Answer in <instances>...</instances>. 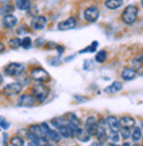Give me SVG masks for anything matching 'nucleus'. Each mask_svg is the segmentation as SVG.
<instances>
[{"label": "nucleus", "instance_id": "nucleus-32", "mask_svg": "<svg viewBox=\"0 0 143 146\" xmlns=\"http://www.w3.org/2000/svg\"><path fill=\"white\" fill-rule=\"evenodd\" d=\"M109 138L111 139L113 143H117L118 141H119V134H118V131H111V134H110Z\"/></svg>", "mask_w": 143, "mask_h": 146}, {"label": "nucleus", "instance_id": "nucleus-14", "mask_svg": "<svg viewBox=\"0 0 143 146\" xmlns=\"http://www.w3.org/2000/svg\"><path fill=\"white\" fill-rule=\"evenodd\" d=\"M121 77L125 81H131L136 77V70L134 68H123L121 72Z\"/></svg>", "mask_w": 143, "mask_h": 146}, {"label": "nucleus", "instance_id": "nucleus-5", "mask_svg": "<svg viewBox=\"0 0 143 146\" xmlns=\"http://www.w3.org/2000/svg\"><path fill=\"white\" fill-rule=\"evenodd\" d=\"M23 88L24 86L20 82H12V84H8L3 88V94L7 97H15L23 92Z\"/></svg>", "mask_w": 143, "mask_h": 146}, {"label": "nucleus", "instance_id": "nucleus-25", "mask_svg": "<svg viewBox=\"0 0 143 146\" xmlns=\"http://www.w3.org/2000/svg\"><path fill=\"white\" fill-rule=\"evenodd\" d=\"M132 138L134 142H138L140 138H142V130H140V127H134V130L131 131V135H130Z\"/></svg>", "mask_w": 143, "mask_h": 146}, {"label": "nucleus", "instance_id": "nucleus-15", "mask_svg": "<svg viewBox=\"0 0 143 146\" xmlns=\"http://www.w3.org/2000/svg\"><path fill=\"white\" fill-rule=\"evenodd\" d=\"M119 126L121 127H134L135 126V119L130 117V115H123L119 119Z\"/></svg>", "mask_w": 143, "mask_h": 146}, {"label": "nucleus", "instance_id": "nucleus-17", "mask_svg": "<svg viewBox=\"0 0 143 146\" xmlns=\"http://www.w3.org/2000/svg\"><path fill=\"white\" fill-rule=\"evenodd\" d=\"M106 123H107L109 129L110 131H118L119 130V121L115 118V117H113V115H109L107 118H106Z\"/></svg>", "mask_w": 143, "mask_h": 146}, {"label": "nucleus", "instance_id": "nucleus-16", "mask_svg": "<svg viewBox=\"0 0 143 146\" xmlns=\"http://www.w3.org/2000/svg\"><path fill=\"white\" fill-rule=\"evenodd\" d=\"M90 133L86 129H81V127H78L77 129V133H76V138L80 141V142H88L90 139Z\"/></svg>", "mask_w": 143, "mask_h": 146}, {"label": "nucleus", "instance_id": "nucleus-21", "mask_svg": "<svg viewBox=\"0 0 143 146\" xmlns=\"http://www.w3.org/2000/svg\"><path fill=\"white\" fill-rule=\"evenodd\" d=\"M15 7L20 11H28L31 7V0H15Z\"/></svg>", "mask_w": 143, "mask_h": 146}, {"label": "nucleus", "instance_id": "nucleus-20", "mask_svg": "<svg viewBox=\"0 0 143 146\" xmlns=\"http://www.w3.org/2000/svg\"><path fill=\"white\" fill-rule=\"evenodd\" d=\"M132 66L138 72H143V52L138 54L136 57L132 58Z\"/></svg>", "mask_w": 143, "mask_h": 146}, {"label": "nucleus", "instance_id": "nucleus-24", "mask_svg": "<svg viewBox=\"0 0 143 146\" xmlns=\"http://www.w3.org/2000/svg\"><path fill=\"white\" fill-rule=\"evenodd\" d=\"M9 143H11L12 146H24L25 145V141H24V138L19 137V135H13V137H11V139H9Z\"/></svg>", "mask_w": 143, "mask_h": 146}, {"label": "nucleus", "instance_id": "nucleus-2", "mask_svg": "<svg viewBox=\"0 0 143 146\" xmlns=\"http://www.w3.org/2000/svg\"><path fill=\"white\" fill-rule=\"evenodd\" d=\"M138 19V7L136 5H127L122 13V21L127 25H132Z\"/></svg>", "mask_w": 143, "mask_h": 146}, {"label": "nucleus", "instance_id": "nucleus-23", "mask_svg": "<svg viewBox=\"0 0 143 146\" xmlns=\"http://www.w3.org/2000/svg\"><path fill=\"white\" fill-rule=\"evenodd\" d=\"M13 9H15V7H13L12 4L5 3V4H3V5H1V8H0V15H1V16L11 15V12H13Z\"/></svg>", "mask_w": 143, "mask_h": 146}, {"label": "nucleus", "instance_id": "nucleus-1", "mask_svg": "<svg viewBox=\"0 0 143 146\" xmlns=\"http://www.w3.org/2000/svg\"><path fill=\"white\" fill-rule=\"evenodd\" d=\"M50 89L49 86H47L43 82H37V84L32 88V94L35 96V98L37 100V102H44L47 100V97L49 96Z\"/></svg>", "mask_w": 143, "mask_h": 146}, {"label": "nucleus", "instance_id": "nucleus-18", "mask_svg": "<svg viewBox=\"0 0 143 146\" xmlns=\"http://www.w3.org/2000/svg\"><path fill=\"white\" fill-rule=\"evenodd\" d=\"M122 89H123L122 82H119V81H114L113 84H110L107 88L105 89V92L109 93V94H114V93H117V92H121Z\"/></svg>", "mask_w": 143, "mask_h": 146}, {"label": "nucleus", "instance_id": "nucleus-35", "mask_svg": "<svg viewBox=\"0 0 143 146\" xmlns=\"http://www.w3.org/2000/svg\"><path fill=\"white\" fill-rule=\"evenodd\" d=\"M25 29H27V28L24 27V25L23 27H20L19 29H17V35H23V32H25Z\"/></svg>", "mask_w": 143, "mask_h": 146}, {"label": "nucleus", "instance_id": "nucleus-12", "mask_svg": "<svg viewBox=\"0 0 143 146\" xmlns=\"http://www.w3.org/2000/svg\"><path fill=\"white\" fill-rule=\"evenodd\" d=\"M1 25H3L4 28H13L17 25V17L16 16H13L11 13V15H5L3 16V19H1Z\"/></svg>", "mask_w": 143, "mask_h": 146}, {"label": "nucleus", "instance_id": "nucleus-6", "mask_svg": "<svg viewBox=\"0 0 143 146\" xmlns=\"http://www.w3.org/2000/svg\"><path fill=\"white\" fill-rule=\"evenodd\" d=\"M41 129H43L44 134H45V137H47L48 139H52V141H54V142H60L61 141V134L58 133V130H53V129H50L49 125H48L47 122H43L41 123Z\"/></svg>", "mask_w": 143, "mask_h": 146}, {"label": "nucleus", "instance_id": "nucleus-9", "mask_svg": "<svg viewBox=\"0 0 143 146\" xmlns=\"http://www.w3.org/2000/svg\"><path fill=\"white\" fill-rule=\"evenodd\" d=\"M48 20L45 16H35L33 19L31 20V27L36 31H40V29H44L47 27Z\"/></svg>", "mask_w": 143, "mask_h": 146}, {"label": "nucleus", "instance_id": "nucleus-30", "mask_svg": "<svg viewBox=\"0 0 143 146\" xmlns=\"http://www.w3.org/2000/svg\"><path fill=\"white\" fill-rule=\"evenodd\" d=\"M97 46H98V42H97V41H93L89 46H86L85 49H82L81 52H80V53H86V52H94V50L97 49Z\"/></svg>", "mask_w": 143, "mask_h": 146}, {"label": "nucleus", "instance_id": "nucleus-33", "mask_svg": "<svg viewBox=\"0 0 143 146\" xmlns=\"http://www.w3.org/2000/svg\"><path fill=\"white\" fill-rule=\"evenodd\" d=\"M84 64H85V65H84V69L85 70H90L93 68V61H92V60H85Z\"/></svg>", "mask_w": 143, "mask_h": 146}, {"label": "nucleus", "instance_id": "nucleus-3", "mask_svg": "<svg viewBox=\"0 0 143 146\" xmlns=\"http://www.w3.org/2000/svg\"><path fill=\"white\" fill-rule=\"evenodd\" d=\"M25 72V66L20 62H9L4 68V73L9 77H19Z\"/></svg>", "mask_w": 143, "mask_h": 146}, {"label": "nucleus", "instance_id": "nucleus-27", "mask_svg": "<svg viewBox=\"0 0 143 146\" xmlns=\"http://www.w3.org/2000/svg\"><path fill=\"white\" fill-rule=\"evenodd\" d=\"M106 58H107V53H106V50H100L96 56V60L98 62H105L106 61Z\"/></svg>", "mask_w": 143, "mask_h": 146}, {"label": "nucleus", "instance_id": "nucleus-28", "mask_svg": "<svg viewBox=\"0 0 143 146\" xmlns=\"http://www.w3.org/2000/svg\"><path fill=\"white\" fill-rule=\"evenodd\" d=\"M21 46H23L24 49H29V48H32V38L31 37H24L23 40H21Z\"/></svg>", "mask_w": 143, "mask_h": 146}, {"label": "nucleus", "instance_id": "nucleus-34", "mask_svg": "<svg viewBox=\"0 0 143 146\" xmlns=\"http://www.w3.org/2000/svg\"><path fill=\"white\" fill-rule=\"evenodd\" d=\"M0 126L3 127L4 130H7L8 127H9V122H7V121L3 118V117H0Z\"/></svg>", "mask_w": 143, "mask_h": 146}, {"label": "nucleus", "instance_id": "nucleus-22", "mask_svg": "<svg viewBox=\"0 0 143 146\" xmlns=\"http://www.w3.org/2000/svg\"><path fill=\"white\" fill-rule=\"evenodd\" d=\"M122 4H123V0H106V1H105V5H106V8H109V9H117V8H119Z\"/></svg>", "mask_w": 143, "mask_h": 146}, {"label": "nucleus", "instance_id": "nucleus-44", "mask_svg": "<svg viewBox=\"0 0 143 146\" xmlns=\"http://www.w3.org/2000/svg\"><path fill=\"white\" fill-rule=\"evenodd\" d=\"M142 7H143V0H142Z\"/></svg>", "mask_w": 143, "mask_h": 146}, {"label": "nucleus", "instance_id": "nucleus-41", "mask_svg": "<svg viewBox=\"0 0 143 146\" xmlns=\"http://www.w3.org/2000/svg\"><path fill=\"white\" fill-rule=\"evenodd\" d=\"M122 146H131V145H130V143H129V142H125Z\"/></svg>", "mask_w": 143, "mask_h": 146}, {"label": "nucleus", "instance_id": "nucleus-39", "mask_svg": "<svg viewBox=\"0 0 143 146\" xmlns=\"http://www.w3.org/2000/svg\"><path fill=\"white\" fill-rule=\"evenodd\" d=\"M92 146H103L101 142H96V143H92Z\"/></svg>", "mask_w": 143, "mask_h": 146}, {"label": "nucleus", "instance_id": "nucleus-13", "mask_svg": "<svg viewBox=\"0 0 143 146\" xmlns=\"http://www.w3.org/2000/svg\"><path fill=\"white\" fill-rule=\"evenodd\" d=\"M94 135L97 137L98 142H101V143H103L105 141H107V134H106V130L103 129V122H102V121H100V125L97 127V131Z\"/></svg>", "mask_w": 143, "mask_h": 146}, {"label": "nucleus", "instance_id": "nucleus-19", "mask_svg": "<svg viewBox=\"0 0 143 146\" xmlns=\"http://www.w3.org/2000/svg\"><path fill=\"white\" fill-rule=\"evenodd\" d=\"M28 133H31V134L39 137V138H47L45 134H44L43 129H41V125H31V126L28 127Z\"/></svg>", "mask_w": 143, "mask_h": 146}, {"label": "nucleus", "instance_id": "nucleus-8", "mask_svg": "<svg viewBox=\"0 0 143 146\" xmlns=\"http://www.w3.org/2000/svg\"><path fill=\"white\" fill-rule=\"evenodd\" d=\"M100 17V11H98V8L97 7H89L86 8L85 11H84V19L88 21V23H96L97 20Z\"/></svg>", "mask_w": 143, "mask_h": 146}, {"label": "nucleus", "instance_id": "nucleus-4", "mask_svg": "<svg viewBox=\"0 0 143 146\" xmlns=\"http://www.w3.org/2000/svg\"><path fill=\"white\" fill-rule=\"evenodd\" d=\"M29 77H31V80L36 81V82H45L49 80V74L43 68H32Z\"/></svg>", "mask_w": 143, "mask_h": 146}, {"label": "nucleus", "instance_id": "nucleus-10", "mask_svg": "<svg viewBox=\"0 0 143 146\" xmlns=\"http://www.w3.org/2000/svg\"><path fill=\"white\" fill-rule=\"evenodd\" d=\"M98 125H100V121L94 115H90V117H88V119H86V122H85V129L90 133V135H93V134H96Z\"/></svg>", "mask_w": 143, "mask_h": 146}, {"label": "nucleus", "instance_id": "nucleus-7", "mask_svg": "<svg viewBox=\"0 0 143 146\" xmlns=\"http://www.w3.org/2000/svg\"><path fill=\"white\" fill-rule=\"evenodd\" d=\"M37 104V100L35 98L33 94H21L17 100V106H25V108H31Z\"/></svg>", "mask_w": 143, "mask_h": 146}, {"label": "nucleus", "instance_id": "nucleus-31", "mask_svg": "<svg viewBox=\"0 0 143 146\" xmlns=\"http://www.w3.org/2000/svg\"><path fill=\"white\" fill-rule=\"evenodd\" d=\"M121 134H122L123 139H127L131 135V133H130V127H122V129H121Z\"/></svg>", "mask_w": 143, "mask_h": 146}, {"label": "nucleus", "instance_id": "nucleus-43", "mask_svg": "<svg viewBox=\"0 0 143 146\" xmlns=\"http://www.w3.org/2000/svg\"><path fill=\"white\" fill-rule=\"evenodd\" d=\"M110 146H119V145H117V143H111Z\"/></svg>", "mask_w": 143, "mask_h": 146}, {"label": "nucleus", "instance_id": "nucleus-38", "mask_svg": "<svg viewBox=\"0 0 143 146\" xmlns=\"http://www.w3.org/2000/svg\"><path fill=\"white\" fill-rule=\"evenodd\" d=\"M1 52H4V44L3 42H0V53H1Z\"/></svg>", "mask_w": 143, "mask_h": 146}, {"label": "nucleus", "instance_id": "nucleus-40", "mask_svg": "<svg viewBox=\"0 0 143 146\" xmlns=\"http://www.w3.org/2000/svg\"><path fill=\"white\" fill-rule=\"evenodd\" d=\"M3 84V76H1V73H0V85Z\"/></svg>", "mask_w": 143, "mask_h": 146}, {"label": "nucleus", "instance_id": "nucleus-37", "mask_svg": "<svg viewBox=\"0 0 143 146\" xmlns=\"http://www.w3.org/2000/svg\"><path fill=\"white\" fill-rule=\"evenodd\" d=\"M74 98H76L77 101H81V102H86V101H88V98H81L80 96H76Z\"/></svg>", "mask_w": 143, "mask_h": 146}, {"label": "nucleus", "instance_id": "nucleus-11", "mask_svg": "<svg viewBox=\"0 0 143 146\" xmlns=\"http://www.w3.org/2000/svg\"><path fill=\"white\" fill-rule=\"evenodd\" d=\"M76 25H77V20L74 17H69V19L64 20V21H60L57 24V28L60 31H69V29H73Z\"/></svg>", "mask_w": 143, "mask_h": 146}, {"label": "nucleus", "instance_id": "nucleus-26", "mask_svg": "<svg viewBox=\"0 0 143 146\" xmlns=\"http://www.w3.org/2000/svg\"><path fill=\"white\" fill-rule=\"evenodd\" d=\"M8 44H9V48H12V49H17L19 46H21V40H20V38H17V37L11 38Z\"/></svg>", "mask_w": 143, "mask_h": 146}, {"label": "nucleus", "instance_id": "nucleus-36", "mask_svg": "<svg viewBox=\"0 0 143 146\" xmlns=\"http://www.w3.org/2000/svg\"><path fill=\"white\" fill-rule=\"evenodd\" d=\"M28 146H43V145H41V143H39V142H36V141H31Z\"/></svg>", "mask_w": 143, "mask_h": 146}, {"label": "nucleus", "instance_id": "nucleus-42", "mask_svg": "<svg viewBox=\"0 0 143 146\" xmlns=\"http://www.w3.org/2000/svg\"><path fill=\"white\" fill-rule=\"evenodd\" d=\"M44 146H53V145H50V143H48V142H47V143H45V145H44Z\"/></svg>", "mask_w": 143, "mask_h": 146}, {"label": "nucleus", "instance_id": "nucleus-29", "mask_svg": "<svg viewBox=\"0 0 143 146\" xmlns=\"http://www.w3.org/2000/svg\"><path fill=\"white\" fill-rule=\"evenodd\" d=\"M65 119H68L69 122L74 123V125H80V119H78L77 115L73 114V113H69V114H66V118H65Z\"/></svg>", "mask_w": 143, "mask_h": 146}]
</instances>
